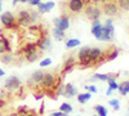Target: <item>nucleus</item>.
Returning <instances> with one entry per match:
<instances>
[{
    "label": "nucleus",
    "instance_id": "32",
    "mask_svg": "<svg viewBox=\"0 0 129 116\" xmlns=\"http://www.w3.org/2000/svg\"><path fill=\"white\" fill-rule=\"evenodd\" d=\"M85 89H87L89 93H97V88H95V85H85Z\"/></svg>",
    "mask_w": 129,
    "mask_h": 116
},
{
    "label": "nucleus",
    "instance_id": "20",
    "mask_svg": "<svg viewBox=\"0 0 129 116\" xmlns=\"http://www.w3.org/2000/svg\"><path fill=\"white\" fill-rule=\"evenodd\" d=\"M28 13H30V21H31V23L38 22V21H39V17H40V13L38 12V10L31 9V10H28Z\"/></svg>",
    "mask_w": 129,
    "mask_h": 116
},
{
    "label": "nucleus",
    "instance_id": "33",
    "mask_svg": "<svg viewBox=\"0 0 129 116\" xmlns=\"http://www.w3.org/2000/svg\"><path fill=\"white\" fill-rule=\"evenodd\" d=\"M49 116H69V113H64V112H53V113H50Z\"/></svg>",
    "mask_w": 129,
    "mask_h": 116
},
{
    "label": "nucleus",
    "instance_id": "3",
    "mask_svg": "<svg viewBox=\"0 0 129 116\" xmlns=\"http://www.w3.org/2000/svg\"><path fill=\"white\" fill-rule=\"evenodd\" d=\"M84 14H85V17H87V18H89L92 21H95V19H100V17L102 14V9L97 4L90 3V4H88L87 7H85Z\"/></svg>",
    "mask_w": 129,
    "mask_h": 116
},
{
    "label": "nucleus",
    "instance_id": "34",
    "mask_svg": "<svg viewBox=\"0 0 129 116\" xmlns=\"http://www.w3.org/2000/svg\"><path fill=\"white\" fill-rule=\"evenodd\" d=\"M40 3H41V0H31V2H30L31 5H39Z\"/></svg>",
    "mask_w": 129,
    "mask_h": 116
},
{
    "label": "nucleus",
    "instance_id": "7",
    "mask_svg": "<svg viewBox=\"0 0 129 116\" xmlns=\"http://www.w3.org/2000/svg\"><path fill=\"white\" fill-rule=\"evenodd\" d=\"M17 22L19 26H23V27H27L31 25V21H30V13L28 10H21L18 12V16H17Z\"/></svg>",
    "mask_w": 129,
    "mask_h": 116
},
{
    "label": "nucleus",
    "instance_id": "29",
    "mask_svg": "<svg viewBox=\"0 0 129 116\" xmlns=\"http://www.w3.org/2000/svg\"><path fill=\"white\" fill-rule=\"evenodd\" d=\"M109 103L114 107V111H119L120 104H119V101H117V99H110V101H109Z\"/></svg>",
    "mask_w": 129,
    "mask_h": 116
},
{
    "label": "nucleus",
    "instance_id": "1",
    "mask_svg": "<svg viewBox=\"0 0 129 116\" xmlns=\"http://www.w3.org/2000/svg\"><path fill=\"white\" fill-rule=\"evenodd\" d=\"M92 2L90 0H67L66 3V9L69 10V13H80L81 10L85 9V7H87L88 4H90Z\"/></svg>",
    "mask_w": 129,
    "mask_h": 116
},
{
    "label": "nucleus",
    "instance_id": "17",
    "mask_svg": "<svg viewBox=\"0 0 129 116\" xmlns=\"http://www.w3.org/2000/svg\"><path fill=\"white\" fill-rule=\"evenodd\" d=\"M38 49H39L38 44H35V43H28V44H26V45L23 47L22 52H23L25 56H26V54H28V53H32V52H38Z\"/></svg>",
    "mask_w": 129,
    "mask_h": 116
},
{
    "label": "nucleus",
    "instance_id": "43",
    "mask_svg": "<svg viewBox=\"0 0 129 116\" xmlns=\"http://www.w3.org/2000/svg\"><path fill=\"white\" fill-rule=\"evenodd\" d=\"M0 10H2V2H0Z\"/></svg>",
    "mask_w": 129,
    "mask_h": 116
},
{
    "label": "nucleus",
    "instance_id": "28",
    "mask_svg": "<svg viewBox=\"0 0 129 116\" xmlns=\"http://www.w3.org/2000/svg\"><path fill=\"white\" fill-rule=\"evenodd\" d=\"M57 96H66V85H63V84H59L57 87Z\"/></svg>",
    "mask_w": 129,
    "mask_h": 116
},
{
    "label": "nucleus",
    "instance_id": "26",
    "mask_svg": "<svg viewBox=\"0 0 129 116\" xmlns=\"http://www.w3.org/2000/svg\"><path fill=\"white\" fill-rule=\"evenodd\" d=\"M79 45H80V40H78V39H70L66 43V48H69V49L75 48V47H79Z\"/></svg>",
    "mask_w": 129,
    "mask_h": 116
},
{
    "label": "nucleus",
    "instance_id": "30",
    "mask_svg": "<svg viewBox=\"0 0 129 116\" xmlns=\"http://www.w3.org/2000/svg\"><path fill=\"white\" fill-rule=\"evenodd\" d=\"M49 65H52V59L50 58H45V59H43L40 62V67H47Z\"/></svg>",
    "mask_w": 129,
    "mask_h": 116
},
{
    "label": "nucleus",
    "instance_id": "14",
    "mask_svg": "<svg viewBox=\"0 0 129 116\" xmlns=\"http://www.w3.org/2000/svg\"><path fill=\"white\" fill-rule=\"evenodd\" d=\"M38 7H39V10H38V12H39L40 14H43V13H47V12H49V10H52V9H53V7H54V3H53V2L40 3Z\"/></svg>",
    "mask_w": 129,
    "mask_h": 116
},
{
    "label": "nucleus",
    "instance_id": "45",
    "mask_svg": "<svg viewBox=\"0 0 129 116\" xmlns=\"http://www.w3.org/2000/svg\"><path fill=\"white\" fill-rule=\"evenodd\" d=\"M98 116H100V115H98Z\"/></svg>",
    "mask_w": 129,
    "mask_h": 116
},
{
    "label": "nucleus",
    "instance_id": "36",
    "mask_svg": "<svg viewBox=\"0 0 129 116\" xmlns=\"http://www.w3.org/2000/svg\"><path fill=\"white\" fill-rule=\"evenodd\" d=\"M39 112H40L41 115L44 113V103H41V107H40V111H39Z\"/></svg>",
    "mask_w": 129,
    "mask_h": 116
},
{
    "label": "nucleus",
    "instance_id": "8",
    "mask_svg": "<svg viewBox=\"0 0 129 116\" xmlns=\"http://www.w3.org/2000/svg\"><path fill=\"white\" fill-rule=\"evenodd\" d=\"M4 85L8 90H16L21 87V80L17 78V76H10L9 79L5 80Z\"/></svg>",
    "mask_w": 129,
    "mask_h": 116
},
{
    "label": "nucleus",
    "instance_id": "44",
    "mask_svg": "<svg viewBox=\"0 0 129 116\" xmlns=\"http://www.w3.org/2000/svg\"><path fill=\"white\" fill-rule=\"evenodd\" d=\"M0 2H2V0H0Z\"/></svg>",
    "mask_w": 129,
    "mask_h": 116
},
{
    "label": "nucleus",
    "instance_id": "2",
    "mask_svg": "<svg viewBox=\"0 0 129 116\" xmlns=\"http://www.w3.org/2000/svg\"><path fill=\"white\" fill-rule=\"evenodd\" d=\"M59 84H61L59 78H57L54 73H52V72H45L44 78H43V80L40 83V85H41L43 89H53V88L58 87Z\"/></svg>",
    "mask_w": 129,
    "mask_h": 116
},
{
    "label": "nucleus",
    "instance_id": "12",
    "mask_svg": "<svg viewBox=\"0 0 129 116\" xmlns=\"http://www.w3.org/2000/svg\"><path fill=\"white\" fill-rule=\"evenodd\" d=\"M13 61H14V56L12 52H7V53L0 54V62L3 65H10V63H13Z\"/></svg>",
    "mask_w": 129,
    "mask_h": 116
},
{
    "label": "nucleus",
    "instance_id": "10",
    "mask_svg": "<svg viewBox=\"0 0 129 116\" xmlns=\"http://www.w3.org/2000/svg\"><path fill=\"white\" fill-rule=\"evenodd\" d=\"M38 47L41 52H44V50H49L52 48V41L48 36H43L40 40H39V43H38Z\"/></svg>",
    "mask_w": 129,
    "mask_h": 116
},
{
    "label": "nucleus",
    "instance_id": "4",
    "mask_svg": "<svg viewBox=\"0 0 129 116\" xmlns=\"http://www.w3.org/2000/svg\"><path fill=\"white\" fill-rule=\"evenodd\" d=\"M102 12L109 17H116V16L120 14V8H119V5H117V3L115 2V0H112V2L103 3Z\"/></svg>",
    "mask_w": 129,
    "mask_h": 116
},
{
    "label": "nucleus",
    "instance_id": "6",
    "mask_svg": "<svg viewBox=\"0 0 129 116\" xmlns=\"http://www.w3.org/2000/svg\"><path fill=\"white\" fill-rule=\"evenodd\" d=\"M89 52H90V47H84L79 50V54H78V59H79V65L81 67H89Z\"/></svg>",
    "mask_w": 129,
    "mask_h": 116
},
{
    "label": "nucleus",
    "instance_id": "25",
    "mask_svg": "<svg viewBox=\"0 0 129 116\" xmlns=\"http://www.w3.org/2000/svg\"><path fill=\"white\" fill-rule=\"evenodd\" d=\"M94 110L95 112L98 113L100 116H107V110L105 106H101V104H97V106H94Z\"/></svg>",
    "mask_w": 129,
    "mask_h": 116
},
{
    "label": "nucleus",
    "instance_id": "21",
    "mask_svg": "<svg viewBox=\"0 0 129 116\" xmlns=\"http://www.w3.org/2000/svg\"><path fill=\"white\" fill-rule=\"evenodd\" d=\"M90 93H81V94H78V102L79 103H87L88 99H90Z\"/></svg>",
    "mask_w": 129,
    "mask_h": 116
},
{
    "label": "nucleus",
    "instance_id": "22",
    "mask_svg": "<svg viewBox=\"0 0 129 116\" xmlns=\"http://www.w3.org/2000/svg\"><path fill=\"white\" fill-rule=\"evenodd\" d=\"M53 35H54L56 40H62L64 37V31L58 28V27H54V28H53Z\"/></svg>",
    "mask_w": 129,
    "mask_h": 116
},
{
    "label": "nucleus",
    "instance_id": "27",
    "mask_svg": "<svg viewBox=\"0 0 129 116\" xmlns=\"http://www.w3.org/2000/svg\"><path fill=\"white\" fill-rule=\"evenodd\" d=\"M59 110H61V112L70 113L72 111V107H71V104H69V103H62L61 106H59Z\"/></svg>",
    "mask_w": 129,
    "mask_h": 116
},
{
    "label": "nucleus",
    "instance_id": "24",
    "mask_svg": "<svg viewBox=\"0 0 129 116\" xmlns=\"http://www.w3.org/2000/svg\"><path fill=\"white\" fill-rule=\"evenodd\" d=\"M117 5L121 10L129 12V0H117Z\"/></svg>",
    "mask_w": 129,
    "mask_h": 116
},
{
    "label": "nucleus",
    "instance_id": "18",
    "mask_svg": "<svg viewBox=\"0 0 129 116\" xmlns=\"http://www.w3.org/2000/svg\"><path fill=\"white\" fill-rule=\"evenodd\" d=\"M115 76H117V73H115V75H107V73H95V75L92 78V80L93 81H95V80H103V81H107L109 79H114Z\"/></svg>",
    "mask_w": 129,
    "mask_h": 116
},
{
    "label": "nucleus",
    "instance_id": "31",
    "mask_svg": "<svg viewBox=\"0 0 129 116\" xmlns=\"http://www.w3.org/2000/svg\"><path fill=\"white\" fill-rule=\"evenodd\" d=\"M109 88L112 89V90H115V89L119 88V85H117V84L115 83V80H109Z\"/></svg>",
    "mask_w": 129,
    "mask_h": 116
},
{
    "label": "nucleus",
    "instance_id": "39",
    "mask_svg": "<svg viewBox=\"0 0 129 116\" xmlns=\"http://www.w3.org/2000/svg\"><path fill=\"white\" fill-rule=\"evenodd\" d=\"M90 2H92L93 4H97V3H100V2H101V0H90Z\"/></svg>",
    "mask_w": 129,
    "mask_h": 116
},
{
    "label": "nucleus",
    "instance_id": "37",
    "mask_svg": "<svg viewBox=\"0 0 129 116\" xmlns=\"http://www.w3.org/2000/svg\"><path fill=\"white\" fill-rule=\"evenodd\" d=\"M111 93H112V89H110V88H109V90H107V92H106V94H107V96H110V94H111Z\"/></svg>",
    "mask_w": 129,
    "mask_h": 116
},
{
    "label": "nucleus",
    "instance_id": "15",
    "mask_svg": "<svg viewBox=\"0 0 129 116\" xmlns=\"http://www.w3.org/2000/svg\"><path fill=\"white\" fill-rule=\"evenodd\" d=\"M58 28H61V30H67L69 27H70V19H69V16H66V14H63L62 17H59V23H58V26H57Z\"/></svg>",
    "mask_w": 129,
    "mask_h": 116
},
{
    "label": "nucleus",
    "instance_id": "9",
    "mask_svg": "<svg viewBox=\"0 0 129 116\" xmlns=\"http://www.w3.org/2000/svg\"><path fill=\"white\" fill-rule=\"evenodd\" d=\"M44 73H45V72H43L41 70L35 71V72L31 75V78H30V80H28V84H30V85L40 84V83H41V80H43V78H44Z\"/></svg>",
    "mask_w": 129,
    "mask_h": 116
},
{
    "label": "nucleus",
    "instance_id": "41",
    "mask_svg": "<svg viewBox=\"0 0 129 116\" xmlns=\"http://www.w3.org/2000/svg\"><path fill=\"white\" fill-rule=\"evenodd\" d=\"M31 0H21V3H30Z\"/></svg>",
    "mask_w": 129,
    "mask_h": 116
},
{
    "label": "nucleus",
    "instance_id": "38",
    "mask_svg": "<svg viewBox=\"0 0 129 116\" xmlns=\"http://www.w3.org/2000/svg\"><path fill=\"white\" fill-rule=\"evenodd\" d=\"M4 75H5V72H4L2 68H0V78H2V76H4Z\"/></svg>",
    "mask_w": 129,
    "mask_h": 116
},
{
    "label": "nucleus",
    "instance_id": "40",
    "mask_svg": "<svg viewBox=\"0 0 129 116\" xmlns=\"http://www.w3.org/2000/svg\"><path fill=\"white\" fill-rule=\"evenodd\" d=\"M18 2H21V0H13V5H17Z\"/></svg>",
    "mask_w": 129,
    "mask_h": 116
},
{
    "label": "nucleus",
    "instance_id": "16",
    "mask_svg": "<svg viewBox=\"0 0 129 116\" xmlns=\"http://www.w3.org/2000/svg\"><path fill=\"white\" fill-rule=\"evenodd\" d=\"M78 94V89L74 84H66V98H72L74 96Z\"/></svg>",
    "mask_w": 129,
    "mask_h": 116
},
{
    "label": "nucleus",
    "instance_id": "13",
    "mask_svg": "<svg viewBox=\"0 0 129 116\" xmlns=\"http://www.w3.org/2000/svg\"><path fill=\"white\" fill-rule=\"evenodd\" d=\"M7 52H10V44H9V40L4 36L0 37V54L7 53Z\"/></svg>",
    "mask_w": 129,
    "mask_h": 116
},
{
    "label": "nucleus",
    "instance_id": "23",
    "mask_svg": "<svg viewBox=\"0 0 129 116\" xmlns=\"http://www.w3.org/2000/svg\"><path fill=\"white\" fill-rule=\"evenodd\" d=\"M25 58H26L27 62H31V63L35 62L39 58V52H32V53H28V54L25 56Z\"/></svg>",
    "mask_w": 129,
    "mask_h": 116
},
{
    "label": "nucleus",
    "instance_id": "19",
    "mask_svg": "<svg viewBox=\"0 0 129 116\" xmlns=\"http://www.w3.org/2000/svg\"><path fill=\"white\" fill-rule=\"evenodd\" d=\"M117 89H119V93L121 94V96H126V94L129 93V81H124V83H121Z\"/></svg>",
    "mask_w": 129,
    "mask_h": 116
},
{
    "label": "nucleus",
    "instance_id": "42",
    "mask_svg": "<svg viewBox=\"0 0 129 116\" xmlns=\"http://www.w3.org/2000/svg\"><path fill=\"white\" fill-rule=\"evenodd\" d=\"M102 3H107V2H112V0H101Z\"/></svg>",
    "mask_w": 129,
    "mask_h": 116
},
{
    "label": "nucleus",
    "instance_id": "11",
    "mask_svg": "<svg viewBox=\"0 0 129 116\" xmlns=\"http://www.w3.org/2000/svg\"><path fill=\"white\" fill-rule=\"evenodd\" d=\"M75 65H76V61H75V58H74L72 56H70L66 61H64V65H63V73L70 72V71L75 67Z\"/></svg>",
    "mask_w": 129,
    "mask_h": 116
},
{
    "label": "nucleus",
    "instance_id": "5",
    "mask_svg": "<svg viewBox=\"0 0 129 116\" xmlns=\"http://www.w3.org/2000/svg\"><path fill=\"white\" fill-rule=\"evenodd\" d=\"M0 21L5 28H16L18 22H17V18L10 13V12H4L0 17Z\"/></svg>",
    "mask_w": 129,
    "mask_h": 116
},
{
    "label": "nucleus",
    "instance_id": "35",
    "mask_svg": "<svg viewBox=\"0 0 129 116\" xmlns=\"http://www.w3.org/2000/svg\"><path fill=\"white\" fill-rule=\"evenodd\" d=\"M19 116H36V115H35V113H32V112H28V113H26V115L22 113V115H19Z\"/></svg>",
    "mask_w": 129,
    "mask_h": 116
}]
</instances>
